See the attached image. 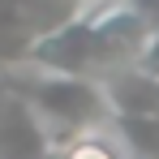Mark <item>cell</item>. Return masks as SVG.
<instances>
[{
  "label": "cell",
  "instance_id": "277c9868",
  "mask_svg": "<svg viewBox=\"0 0 159 159\" xmlns=\"http://www.w3.org/2000/svg\"><path fill=\"white\" fill-rule=\"evenodd\" d=\"M56 159H129V151L120 146V138L112 129H90V133H78L73 142H65Z\"/></svg>",
  "mask_w": 159,
  "mask_h": 159
},
{
  "label": "cell",
  "instance_id": "6da1fadb",
  "mask_svg": "<svg viewBox=\"0 0 159 159\" xmlns=\"http://www.w3.org/2000/svg\"><path fill=\"white\" fill-rule=\"evenodd\" d=\"M146 39H151V26L138 17L129 0H78V9L65 22L22 43L17 65L107 82L112 73L138 60Z\"/></svg>",
  "mask_w": 159,
  "mask_h": 159
},
{
  "label": "cell",
  "instance_id": "52a82bcc",
  "mask_svg": "<svg viewBox=\"0 0 159 159\" xmlns=\"http://www.w3.org/2000/svg\"><path fill=\"white\" fill-rule=\"evenodd\" d=\"M4 95H9V78L0 73V103H4Z\"/></svg>",
  "mask_w": 159,
  "mask_h": 159
},
{
  "label": "cell",
  "instance_id": "7a4b0ae2",
  "mask_svg": "<svg viewBox=\"0 0 159 159\" xmlns=\"http://www.w3.org/2000/svg\"><path fill=\"white\" fill-rule=\"evenodd\" d=\"M4 78H9V90L22 95L30 103V112L43 120L56 151L65 142H73L78 133L107 129V120H112V99H107L103 82L95 78L43 73V69H26V65L17 73H4Z\"/></svg>",
  "mask_w": 159,
  "mask_h": 159
},
{
  "label": "cell",
  "instance_id": "3957f363",
  "mask_svg": "<svg viewBox=\"0 0 159 159\" xmlns=\"http://www.w3.org/2000/svg\"><path fill=\"white\" fill-rule=\"evenodd\" d=\"M0 159H56V146L43 129V120L13 90L0 103Z\"/></svg>",
  "mask_w": 159,
  "mask_h": 159
},
{
  "label": "cell",
  "instance_id": "8992f818",
  "mask_svg": "<svg viewBox=\"0 0 159 159\" xmlns=\"http://www.w3.org/2000/svg\"><path fill=\"white\" fill-rule=\"evenodd\" d=\"M129 4L138 9V17H142V22L151 26V34H155L159 30V0H129Z\"/></svg>",
  "mask_w": 159,
  "mask_h": 159
},
{
  "label": "cell",
  "instance_id": "5b68a950",
  "mask_svg": "<svg viewBox=\"0 0 159 159\" xmlns=\"http://www.w3.org/2000/svg\"><path fill=\"white\" fill-rule=\"evenodd\" d=\"M133 69H142V73L159 78V30L142 43V52H138V60H133Z\"/></svg>",
  "mask_w": 159,
  "mask_h": 159
}]
</instances>
